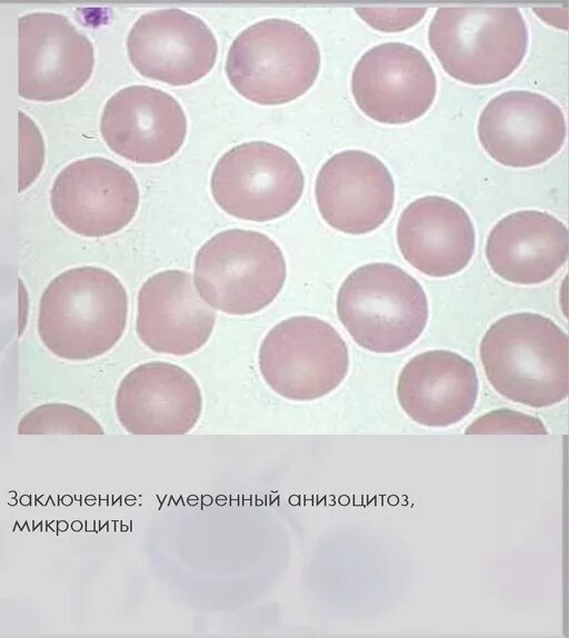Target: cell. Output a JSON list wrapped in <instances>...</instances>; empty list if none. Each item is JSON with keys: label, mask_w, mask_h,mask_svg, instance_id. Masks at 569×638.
<instances>
[{"label": "cell", "mask_w": 569, "mask_h": 638, "mask_svg": "<svg viewBox=\"0 0 569 638\" xmlns=\"http://www.w3.org/2000/svg\"><path fill=\"white\" fill-rule=\"evenodd\" d=\"M128 295L120 279L96 266L70 268L43 290L38 336L56 357L86 361L107 353L121 339Z\"/></svg>", "instance_id": "6da1fadb"}, {"label": "cell", "mask_w": 569, "mask_h": 638, "mask_svg": "<svg viewBox=\"0 0 569 638\" xmlns=\"http://www.w3.org/2000/svg\"><path fill=\"white\" fill-rule=\"evenodd\" d=\"M479 352L489 383L507 399L545 408L567 398L568 337L550 318L507 315L488 328Z\"/></svg>", "instance_id": "7a4b0ae2"}, {"label": "cell", "mask_w": 569, "mask_h": 638, "mask_svg": "<svg viewBox=\"0 0 569 638\" xmlns=\"http://www.w3.org/2000/svg\"><path fill=\"white\" fill-rule=\"evenodd\" d=\"M428 41L443 70L468 84H491L512 74L528 49L529 32L516 7H439Z\"/></svg>", "instance_id": "3957f363"}, {"label": "cell", "mask_w": 569, "mask_h": 638, "mask_svg": "<svg viewBox=\"0 0 569 638\" xmlns=\"http://www.w3.org/2000/svg\"><path fill=\"white\" fill-rule=\"evenodd\" d=\"M337 313L350 337L376 353L411 346L428 320L421 285L398 266L373 262L351 271L337 295Z\"/></svg>", "instance_id": "277c9868"}, {"label": "cell", "mask_w": 569, "mask_h": 638, "mask_svg": "<svg viewBox=\"0 0 569 638\" xmlns=\"http://www.w3.org/2000/svg\"><path fill=\"white\" fill-rule=\"evenodd\" d=\"M321 63L312 34L287 19H264L242 30L232 41L226 73L234 90L262 106L283 104L305 94Z\"/></svg>", "instance_id": "5b68a950"}, {"label": "cell", "mask_w": 569, "mask_h": 638, "mask_svg": "<svg viewBox=\"0 0 569 638\" xmlns=\"http://www.w3.org/2000/svg\"><path fill=\"white\" fill-rule=\"evenodd\" d=\"M286 260L268 236L229 229L212 236L194 258L193 285L210 307L251 315L268 307L286 281Z\"/></svg>", "instance_id": "8992f818"}, {"label": "cell", "mask_w": 569, "mask_h": 638, "mask_svg": "<svg viewBox=\"0 0 569 638\" xmlns=\"http://www.w3.org/2000/svg\"><path fill=\"white\" fill-rule=\"evenodd\" d=\"M259 369L281 397L311 401L333 391L346 378L345 340L327 321L296 316L273 326L259 348Z\"/></svg>", "instance_id": "52a82bcc"}, {"label": "cell", "mask_w": 569, "mask_h": 638, "mask_svg": "<svg viewBox=\"0 0 569 638\" xmlns=\"http://www.w3.org/2000/svg\"><path fill=\"white\" fill-rule=\"evenodd\" d=\"M217 205L249 221H270L288 213L300 200L303 172L286 149L268 141H249L227 150L210 180Z\"/></svg>", "instance_id": "ba28073f"}, {"label": "cell", "mask_w": 569, "mask_h": 638, "mask_svg": "<svg viewBox=\"0 0 569 638\" xmlns=\"http://www.w3.org/2000/svg\"><path fill=\"white\" fill-rule=\"evenodd\" d=\"M94 50L66 16L36 11L19 18V94L57 101L78 92L90 79Z\"/></svg>", "instance_id": "9c48e42d"}, {"label": "cell", "mask_w": 569, "mask_h": 638, "mask_svg": "<svg viewBox=\"0 0 569 638\" xmlns=\"http://www.w3.org/2000/svg\"><path fill=\"white\" fill-rule=\"evenodd\" d=\"M50 207L70 231L100 238L129 225L139 207L133 175L103 157H89L67 165L50 189Z\"/></svg>", "instance_id": "30bf717a"}, {"label": "cell", "mask_w": 569, "mask_h": 638, "mask_svg": "<svg viewBox=\"0 0 569 638\" xmlns=\"http://www.w3.org/2000/svg\"><path fill=\"white\" fill-rule=\"evenodd\" d=\"M351 93L370 119L403 124L429 110L437 93V78L418 48L405 42H383L368 49L355 64Z\"/></svg>", "instance_id": "8fae6325"}, {"label": "cell", "mask_w": 569, "mask_h": 638, "mask_svg": "<svg viewBox=\"0 0 569 638\" xmlns=\"http://www.w3.org/2000/svg\"><path fill=\"white\" fill-rule=\"evenodd\" d=\"M477 133L482 148L497 162L529 168L560 151L567 123L561 108L550 98L529 90H509L485 106Z\"/></svg>", "instance_id": "7c38bea8"}, {"label": "cell", "mask_w": 569, "mask_h": 638, "mask_svg": "<svg viewBox=\"0 0 569 638\" xmlns=\"http://www.w3.org/2000/svg\"><path fill=\"white\" fill-rule=\"evenodd\" d=\"M127 51L141 76L187 86L213 68L218 43L199 17L169 8L143 13L136 20L127 37Z\"/></svg>", "instance_id": "4fadbf2b"}, {"label": "cell", "mask_w": 569, "mask_h": 638, "mask_svg": "<svg viewBox=\"0 0 569 638\" xmlns=\"http://www.w3.org/2000/svg\"><path fill=\"white\" fill-rule=\"evenodd\" d=\"M315 196L322 219L333 229L363 235L379 228L395 203V182L387 166L363 150H343L320 168Z\"/></svg>", "instance_id": "5bb4252c"}, {"label": "cell", "mask_w": 569, "mask_h": 638, "mask_svg": "<svg viewBox=\"0 0 569 638\" xmlns=\"http://www.w3.org/2000/svg\"><path fill=\"white\" fill-rule=\"evenodd\" d=\"M100 132L106 144L120 157L136 163H160L183 144L187 118L171 94L133 84L108 99Z\"/></svg>", "instance_id": "9a60e30c"}, {"label": "cell", "mask_w": 569, "mask_h": 638, "mask_svg": "<svg viewBox=\"0 0 569 638\" xmlns=\"http://www.w3.org/2000/svg\"><path fill=\"white\" fill-rule=\"evenodd\" d=\"M114 407L119 422L132 435H184L201 416L202 396L186 369L150 361L123 377Z\"/></svg>", "instance_id": "2e32d148"}, {"label": "cell", "mask_w": 569, "mask_h": 638, "mask_svg": "<svg viewBox=\"0 0 569 638\" xmlns=\"http://www.w3.org/2000/svg\"><path fill=\"white\" fill-rule=\"evenodd\" d=\"M137 333L151 350L174 356L199 350L210 338L216 312L200 299L187 271L151 276L140 288Z\"/></svg>", "instance_id": "e0dca14e"}, {"label": "cell", "mask_w": 569, "mask_h": 638, "mask_svg": "<svg viewBox=\"0 0 569 638\" xmlns=\"http://www.w3.org/2000/svg\"><path fill=\"white\" fill-rule=\"evenodd\" d=\"M396 236L403 259L432 278L460 272L476 248L475 227L468 212L441 196H425L410 202L399 217Z\"/></svg>", "instance_id": "ac0fdd59"}, {"label": "cell", "mask_w": 569, "mask_h": 638, "mask_svg": "<svg viewBox=\"0 0 569 638\" xmlns=\"http://www.w3.org/2000/svg\"><path fill=\"white\" fill-rule=\"evenodd\" d=\"M478 376L471 361L449 350H429L410 359L397 383L401 409L426 427L461 421L478 398Z\"/></svg>", "instance_id": "d6986e66"}, {"label": "cell", "mask_w": 569, "mask_h": 638, "mask_svg": "<svg viewBox=\"0 0 569 638\" xmlns=\"http://www.w3.org/2000/svg\"><path fill=\"white\" fill-rule=\"evenodd\" d=\"M485 252L491 270L503 280L517 285L542 283L568 259V229L548 212H512L491 228Z\"/></svg>", "instance_id": "ffe728a7"}, {"label": "cell", "mask_w": 569, "mask_h": 638, "mask_svg": "<svg viewBox=\"0 0 569 638\" xmlns=\"http://www.w3.org/2000/svg\"><path fill=\"white\" fill-rule=\"evenodd\" d=\"M20 435L76 433L103 435L101 425L87 411L68 403H44L26 413L18 427Z\"/></svg>", "instance_id": "44dd1931"}, {"label": "cell", "mask_w": 569, "mask_h": 638, "mask_svg": "<svg viewBox=\"0 0 569 638\" xmlns=\"http://www.w3.org/2000/svg\"><path fill=\"white\" fill-rule=\"evenodd\" d=\"M465 432L467 435L501 432L547 435V429L543 422L533 416L502 408L477 418L467 427Z\"/></svg>", "instance_id": "7402d4cb"}, {"label": "cell", "mask_w": 569, "mask_h": 638, "mask_svg": "<svg viewBox=\"0 0 569 638\" xmlns=\"http://www.w3.org/2000/svg\"><path fill=\"white\" fill-rule=\"evenodd\" d=\"M355 11L373 29L397 32L418 23L425 17L427 8L356 7Z\"/></svg>", "instance_id": "603a6c76"}]
</instances>
